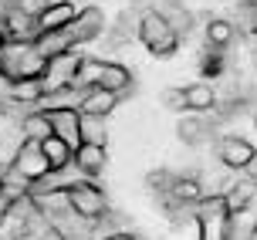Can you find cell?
<instances>
[{
    "label": "cell",
    "mask_w": 257,
    "mask_h": 240,
    "mask_svg": "<svg viewBox=\"0 0 257 240\" xmlns=\"http://www.w3.org/2000/svg\"><path fill=\"white\" fill-rule=\"evenodd\" d=\"M78 64H81V54H78L75 48L64 51V54H54V58L44 61V75H41V81H44L48 95H54V91H61V88H71V81H75V75H78Z\"/></svg>",
    "instance_id": "obj_5"
},
{
    "label": "cell",
    "mask_w": 257,
    "mask_h": 240,
    "mask_svg": "<svg viewBox=\"0 0 257 240\" xmlns=\"http://www.w3.org/2000/svg\"><path fill=\"white\" fill-rule=\"evenodd\" d=\"M21 136L31 142H41L51 136V118H48V112H31L24 115V122H21Z\"/></svg>",
    "instance_id": "obj_19"
},
{
    "label": "cell",
    "mask_w": 257,
    "mask_h": 240,
    "mask_svg": "<svg viewBox=\"0 0 257 240\" xmlns=\"http://www.w3.org/2000/svg\"><path fill=\"white\" fill-rule=\"evenodd\" d=\"M41 152H44V159L51 163V173H61V169H68V163H71V146L64 139H58V136H48V139H41Z\"/></svg>",
    "instance_id": "obj_15"
},
{
    "label": "cell",
    "mask_w": 257,
    "mask_h": 240,
    "mask_svg": "<svg viewBox=\"0 0 257 240\" xmlns=\"http://www.w3.org/2000/svg\"><path fill=\"white\" fill-rule=\"evenodd\" d=\"M34 48H38V54L48 61V58H54V54H64V51H71V48H78L75 44V38L68 34V27H54V31H38L34 34Z\"/></svg>",
    "instance_id": "obj_12"
},
{
    "label": "cell",
    "mask_w": 257,
    "mask_h": 240,
    "mask_svg": "<svg viewBox=\"0 0 257 240\" xmlns=\"http://www.w3.org/2000/svg\"><path fill=\"white\" fill-rule=\"evenodd\" d=\"M115 105H118V95L115 91H108V88H98V85H88L85 88V95L78 98V112H88V115H105L108 118V112H115Z\"/></svg>",
    "instance_id": "obj_13"
},
{
    "label": "cell",
    "mask_w": 257,
    "mask_h": 240,
    "mask_svg": "<svg viewBox=\"0 0 257 240\" xmlns=\"http://www.w3.org/2000/svg\"><path fill=\"white\" fill-rule=\"evenodd\" d=\"M186 91V112H210L217 105V95H213V85L206 81H196V85H183Z\"/></svg>",
    "instance_id": "obj_17"
},
{
    "label": "cell",
    "mask_w": 257,
    "mask_h": 240,
    "mask_svg": "<svg viewBox=\"0 0 257 240\" xmlns=\"http://www.w3.org/2000/svg\"><path fill=\"white\" fill-rule=\"evenodd\" d=\"M139 41L146 44L149 54H156V58H173L176 48H180V31L169 24L166 14L146 11L139 17Z\"/></svg>",
    "instance_id": "obj_1"
},
{
    "label": "cell",
    "mask_w": 257,
    "mask_h": 240,
    "mask_svg": "<svg viewBox=\"0 0 257 240\" xmlns=\"http://www.w3.org/2000/svg\"><path fill=\"white\" fill-rule=\"evenodd\" d=\"M75 14H78V4H71V0H54V4H44L34 14V24H38V31H54V27H68Z\"/></svg>",
    "instance_id": "obj_11"
},
{
    "label": "cell",
    "mask_w": 257,
    "mask_h": 240,
    "mask_svg": "<svg viewBox=\"0 0 257 240\" xmlns=\"http://www.w3.org/2000/svg\"><path fill=\"white\" fill-rule=\"evenodd\" d=\"M105 31V14L98 7H81L68 24V34L75 38V44H88Z\"/></svg>",
    "instance_id": "obj_8"
},
{
    "label": "cell",
    "mask_w": 257,
    "mask_h": 240,
    "mask_svg": "<svg viewBox=\"0 0 257 240\" xmlns=\"http://www.w3.org/2000/svg\"><path fill=\"white\" fill-rule=\"evenodd\" d=\"M0 14H4V4H0Z\"/></svg>",
    "instance_id": "obj_25"
},
{
    "label": "cell",
    "mask_w": 257,
    "mask_h": 240,
    "mask_svg": "<svg viewBox=\"0 0 257 240\" xmlns=\"http://www.w3.org/2000/svg\"><path fill=\"white\" fill-rule=\"evenodd\" d=\"M233 41V24L230 21H210V24H206V44H210V48H227V44H230Z\"/></svg>",
    "instance_id": "obj_20"
},
{
    "label": "cell",
    "mask_w": 257,
    "mask_h": 240,
    "mask_svg": "<svg viewBox=\"0 0 257 240\" xmlns=\"http://www.w3.org/2000/svg\"><path fill=\"white\" fill-rule=\"evenodd\" d=\"M217 156L227 169H250V163H254V142L240 139V136H223L217 146Z\"/></svg>",
    "instance_id": "obj_6"
},
{
    "label": "cell",
    "mask_w": 257,
    "mask_h": 240,
    "mask_svg": "<svg viewBox=\"0 0 257 240\" xmlns=\"http://www.w3.org/2000/svg\"><path fill=\"white\" fill-rule=\"evenodd\" d=\"M64 200H68V210L75 216H85V220H98L105 216L108 210V200H105V193L88 183V179H78V183H68L64 186Z\"/></svg>",
    "instance_id": "obj_3"
},
{
    "label": "cell",
    "mask_w": 257,
    "mask_h": 240,
    "mask_svg": "<svg viewBox=\"0 0 257 240\" xmlns=\"http://www.w3.org/2000/svg\"><path fill=\"white\" fill-rule=\"evenodd\" d=\"M78 132H81V142H95V146H105V142H108V126H105V115H88V112H81V118H78Z\"/></svg>",
    "instance_id": "obj_18"
},
{
    "label": "cell",
    "mask_w": 257,
    "mask_h": 240,
    "mask_svg": "<svg viewBox=\"0 0 257 240\" xmlns=\"http://www.w3.org/2000/svg\"><path fill=\"white\" fill-rule=\"evenodd\" d=\"M71 163L81 176H102L105 166H108V152L105 146H95V142H78L75 149H71Z\"/></svg>",
    "instance_id": "obj_7"
},
{
    "label": "cell",
    "mask_w": 257,
    "mask_h": 240,
    "mask_svg": "<svg viewBox=\"0 0 257 240\" xmlns=\"http://www.w3.org/2000/svg\"><path fill=\"white\" fill-rule=\"evenodd\" d=\"M0 186H4V176H0Z\"/></svg>",
    "instance_id": "obj_26"
},
{
    "label": "cell",
    "mask_w": 257,
    "mask_h": 240,
    "mask_svg": "<svg viewBox=\"0 0 257 240\" xmlns=\"http://www.w3.org/2000/svg\"><path fill=\"white\" fill-rule=\"evenodd\" d=\"M237 11H240V31H244L247 38H254L257 34V4L254 0H244V4H237Z\"/></svg>",
    "instance_id": "obj_22"
},
{
    "label": "cell",
    "mask_w": 257,
    "mask_h": 240,
    "mask_svg": "<svg viewBox=\"0 0 257 240\" xmlns=\"http://www.w3.org/2000/svg\"><path fill=\"white\" fill-rule=\"evenodd\" d=\"M4 27H7V41H31L34 34H38L34 14H27L21 4L4 7Z\"/></svg>",
    "instance_id": "obj_10"
},
{
    "label": "cell",
    "mask_w": 257,
    "mask_h": 240,
    "mask_svg": "<svg viewBox=\"0 0 257 240\" xmlns=\"http://www.w3.org/2000/svg\"><path fill=\"white\" fill-rule=\"evenodd\" d=\"M11 166H14V173L24 179V183H41V179L51 176V163L44 159L41 142H31V139H24L21 146H17Z\"/></svg>",
    "instance_id": "obj_4"
},
{
    "label": "cell",
    "mask_w": 257,
    "mask_h": 240,
    "mask_svg": "<svg viewBox=\"0 0 257 240\" xmlns=\"http://www.w3.org/2000/svg\"><path fill=\"white\" fill-rule=\"evenodd\" d=\"M48 118H51V132L58 136V139H64L71 149L81 142V132H78L81 112H78L75 105H54V108H48Z\"/></svg>",
    "instance_id": "obj_9"
},
{
    "label": "cell",
    "mask_w": 257,
    "mask_h": 240,
    "mask_svg": "<svg viewBox=\"0 0 257 240\" xmlns=\"http://www.w3.org/2000/svg\"><path fill=\"white\" fill-rule=\"evenodd\" d=\"M0 41H7V27H4V14H0Z\"/></svg>",
    "instance_id": "obj_24"
},
{
    "label": "cell",
    "mask_w": 257,
    "mask_h": 240,
    "mask_svg": "<svg viewBox=\"0 0 257 240\" xmlns=\"http://www.w3.org/2000/svg\"><path fill=\"white\" fill-rule=\"evenodd\" d=\"M254 179L247 176L244 183H237V186H230V193H223V203H227V210H230L233 216L237 213H247L250 206H254Z\"/></svg>",
    "instance_id": "obj_16"
},
{
    "label": "cell",
    "mask_w": 257,
    "mask_h": 240,
    "mask_svg": "<svg viewBox=\"0 0 257 240\" xmlns=\"http://www.w3.org/2000/svg\"><path fill=\"white\" fill-rule=\"evenodd\" d=\"M163 108H166V112H176V115H183V112H186V91H183L180 85H173V88H166V91H163Z\"/></svg>",
    "instance_id": "obj_23"
},
{
    "label": "cell",
    "mask_w": 257,
    "mask_h": 240,
    "mask_svg": "<svg viewBox=\"0 0 257 240\" xmlns=\"http://www.w3.org/2000/svg\"><path fill=\"white\" fill-rule=\"evenodd\" d=\"M227 220H230V210L223 203V193L196 200V237L200 240H227Z\"/></svg>",
    "instance_id": "obj_2"
},
{
    "label": "cell",
    "mask_w": 257,
    "mask_h": 240,
    "mask_svg": "<svg viewBox=\"0 0 257 240\" xmlns=\"http://www.w3.org/2000/svg\"><path fill=\"white\" fill-rule=\"evenodd\" d=\"M169 196H173L176 203H196L200 196H203V190H200L196 179H176V183L169 186Z\"/></svg>",
    "instance_id": "obj_21"
},
{
    "label": "cell",
    "mask_w": 257,
    "mask_h": 240,
    "mask_svg": "<svg viewBox=\"0 0 257 240\" xmlns=\"http://www.w3.org/2000/svg\"><path fill=\"white\" fill-rule=\"evenodd\" d=\"M7 91H11L14 101H24V105H34V101L48 98V88L41 78H21V81H7Z\"/></svg>",
    "instance_id": "obj_14"
}]
</instances>
